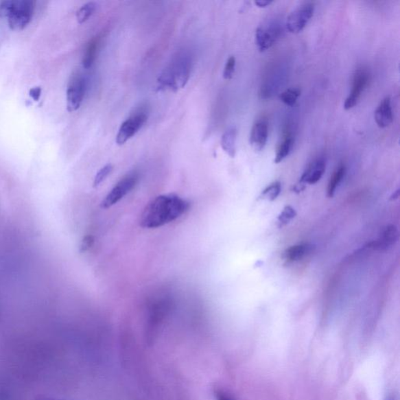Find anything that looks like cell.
Segmentation results:
<instances>
[{"label":"cell","instance_id":"obj_8","mask_svg":"<svg viewBox=\"0 0 400 400\" xmlns=\"http://www.w3.org/2000/svg\"><path fill=\"white\" fill-rule=\"evenodd\" d=\"M369 81L370 74L368 70L360 69L355 72L351 93L344 104L345 110H351L357 104L360 95L368 86Z\"/></svg>","mask_w":400,"mask_h":400},{"label":"cell","instance_id":"obj_13","mask_svg":"<svg viewBox=\"0 0 400 400\" xmlns=\"http://www.w3.org/2000/svg\"><path fill=\"white\" fill-rule=\"evenodd\" d=\"M398 239L397 228L394 225H388L382 231L379 239L371 242L370 246L375 250H386L395 244Z\"/></svg>","mask_w":400,"mask_h":400},{"label":"cell","instance_id":"obj_26","mask_svg":"<svg viewBox=\"0 0 400 400\" xmlns=\"http://www.w3.org/2000/svg\"><path fill=\"white\" fill-rule=\"evenodd\" d=\"M94 244V238L92 235H86V237H84L82 245H81V251L82 252H86L88 251L90 248L93 246Z\"/></svg>","mask_w":400,"mask_h":400},{"label":"cell","instance_id":"obj_20","mask_svg":"<svg viewBox=\"0 0 400 400\" xmlns=\"http://www.w3.org/2000/svg\"><path fill=\"white\" fill-rule=\"evenodd\" d=\"M301 94V91L298 89H288L280 95L279 98L285 105L294 106Z\"/></svg>","mask_w":400,"mask_h":400},{"label":"cell","instance_id":"obj_5","mask_svg":"<svg viewBox=\"0 0 400 400\" xmlns=\"http://www.w3.org/2000/svg\"><path fill=\"white\" fill-rule=\"evenodd\" d=\"M139 179V174L137 172H132L123 176L118 182L110 193L107 194L106 198L101 204V207L107 209L117 204L123 197L128 195L137 185Z\"/></svg>","mask_w":400,"mask_h":400},{"label":"cell","instance_id":"obj_15","mask_svg":"<svg viewBox=\"0 0 400 400\" xmlns=\"http://www.w3.org/2000/svg\"><path fill=\"white\" fill-rule=\"evenodd\" d=\"M309 250L307 244L292 246L284 252L283 258L288 262H296L302 260Z\"/></svg>","mask_w":400,"mask_h":400},{"label":"cell","instance_id":"obj_22","mask_svg":"<svg viewBox=\"0 0 400 400\" xmlns=\"http://www.w3.org/2000/svg\"><path fill=\"white\" fill-rule=\"evenodd\" d=\"M296 211L294 207L291 206L285 207L283 212L279 214L278 217V226L281 228L288 224L292 219L296 216Z\"/></svg>","mask_w":400,"mask_h":400},{"label":"cell","instance_id":"obj_4","mask_svg":"<svg viewBox=\"0 0 400 400\" xmlns=\"http://www.w3.org/2000/svg\"><path fill=\"white\" fill-rule=\"evenodd\" d=\"M86 92V80L82 73L76 71L71 76L67 89V108L75 112L80 108Z\"/></svg>","mask_w":400,"mask_h":400},{"label":"cell","instance_id":"obj_19","mask_svg":"<svg viewBox=\"0 0 400 400\" xmlns=\"http://www.w3.org/2000/svg\"><path fill=\"white\" fill-rule=\"evenodd\" d=\"M97 9V4L94 2H89L82 5L76 13V19L78 23L83 24L86 22L95 14Z\"/></svg>","mask_w":400,"mask_h":400},{"label":"cell","instance_id":"obj_18","mask_svg":"<svg viewBox=\"0 0 400 400\" xmlns=\"http://www.w3.org/2000/svg\"><path fill=\"white\" fill-rule=\"evenodd\" d=\"M345 174L346 167L343 165L338 167L333 174H332L328 187V196L329 198H332L334 196L337 187H339Z\"/></svg>","mask_w":400,"mask_h":400},{"label":"cell","instance_id":"obj_3","mask_svg":"<svg viewBox=\"0 0 400 400\" xmlns=\"http://www.w3.org/2000/svg\"><path fill=\"white\" fill-rule=\"evenodd\" d=\"M35 11V2L30 0H14L13 8L8 16V24L12 30H23L32 21Z\"/></svg>","mask_w":400,"mask_h":400},{"label":"cell","instance_id":"obj_24","mask_svg":"<svg viewBox=\"0 0 400 400\" xmlns=\"http://www.w3.org/2000/svg\"><path fill=\"white\" fill-rule=\"evenodd\" d=\"M236 60L234 56H230L225 64L223 76L224 80H229L233 77Z\"/></svg>","mask_w":400,"mask_h":400},{"label":"cell","instance_id":"obj_11","mask_svg":"<svg viewBox=\"0 0 400 400\" xmlns=\"http://www.w3.org/2000/svg\"><path fill=\"white\" fill-rule=\"evenodd\" d=\"M279 30L274 26L260 27L256 30V43L260 51H266L277 41Z\"/></svg>","mask_w":400,"mask_h":400},{"label":"cell","instance_id":"obj_29","mask_svg":"<svg viewBox=\"0 0 400 400\" xmlns=\"http://www.w3.org/2000/svg\"><path fill=\"white\" fill-rule=\"evenodd\" d=\"M272 3V1H268V0H257V1H255V4L258 5L259 8H266Z\"/></svg>","mask_w":400,"mask_h":400},{"label":"cell","instance_id":"obj_7","mask_svg":"<svg viewBox=\"0 0 400 400\" xmlns=\"http://www.w3.org/2000/svg\"><path fill=\"white\" fill-rule=\"evenodd\" d=\"M191 67L190 56L185 53L180 54L174 63L166 69L171 75L178 89H183L189 80Z\"/></svg>","mask_w":400,"mask_h":400},{"label":"cell","instance_id":"obj_6","mask_svg":"<svg viewBox=\"0 0 400 400\" xmlns=\"http://www.w3.org/2000/svg\"><path fill=\"white\" fill-rule=\"evenodd\" d=\"M314 12V5L313 3L307 2L298 5L287 19V30L291 33H300L311 21Z\"/></svg>","mask_w":400,"mask_h":400},{"label":"cell","instance_id":"obj_1","mask_svg":"<svg viewBox=\"0 0 400 400\" xmlns=\"http://www.w3.org/2000/svg\"><path fill=\"white\" fill-rule=\"evenodd\" d=\"M189 202L176 194L157 196L141 214L140 225L145 228H157L176 221L189 209Z\"/></svg>","mask_w":400,"mask_h":400},{"label":"cell","instance_id":"obj_28","mask_svg":"<svg viewBox=\"0 0 400 400\" xmlns=\"http://www.w3.org/2000/svg\"><path fill=\"white\" fill-rule=\"evenodd\" d=\"M215 397L217 400H234L232 397L228 396L227 393L220 390L215 392Z\"/></svg>","mask_w":400,"mask_h":400},{"label":"cell","instance_id":"obj_30","mask_svg":"<svg viewBox=\"0 0 400 400\" xmlns=\"http://www.w3.org/2000/svg\"><path fill=\"white\" fill-rule=\"evenodd\" d=\"M38 400H56V399L44 397V398L38 399Z\"/></svg>","mask_w":400,"mask_h":400},{"label":"cell","instance_id":"obj_16","mask_svg":"<svg viewBox=\"0 0 400 400\" xmlns=\"http://www.w3.org/2000/svg\"><path fill=\"white\" fill-rule=\"evenodd\" d=\"M294 138H292V134L287 132L284 135L283 142L279 144L277 149V153H276L274 159L275 163H281L289 156L292 145H294Z\"/></svg>","mask_w":400,"mask_h":400},{"label":"cell","instance_id":"obj_10","mask_svg":"<svg viewBox=\"0 0 400 400\" xmlns=\"http://www.w3.org/2000/svg\"><path fill=\"white\" fill-rule=\"evenodd\" d=\"M268 123L266 120H259L252 126L250 143L253 150L257 152L262 151L268 142Z\"/></svg>","mask_w":400,"mask_h":400},{"label":"cell","instance_id":"obj_9","mask_svg":"<svg viewBox=\"0 0 400 400\" xmlns=\"http://www.w3.org/2000/svg\"><path fill=\"white\" fill-rule=\"evenodd\" d=\"M326 163L323 158L314 161L302 174L297 185L306 188V185H314L318 183L325 172Z\"/></svg>","mask_w":400,"mask_h":400},{"label":"cell","instance_id":"obj_27","mask_svg":"<svg viewBox=\"0 0 400 400\" xmlns=\"http://www.w3.org/2000/svg\"><path fill=\"white\" fill-rule=\"evenodd\" d=\"M30 97L35 101H38L40 99L42 94L41 87L32 88L30 92Z\"/></svg>","mask_w":400,"mask_h":400},{"label":"cell","instance_id":"obj_14","mask_svg":"<svg viewBox=\"0 0 400 400\" xmlns=\"http://www.w3.org/2000/svg\"><path fill=\"white\" fill-rule=\"evenodd\" d=\"M236 139H237V129L235 127L228 128L222 137V148L231 157H235L236 154Z\"/></svg>","mask_w":400,"mask_h":400},{"label":"cell","instance_id":"obj_25","mask_svg":"<svg viewBox=\"0 0 400 400\" xmlns=\"http://www.w3.org/2000/svg\"><path fill=\"white\" fill-rule=\"evenodd\" d=\"M14 0L0 2V19L8 18L13 8Z\"/></svg>","mask_w":400,"mask_h":400},{"label":"cell","instance_id":"obj_2","mask_svg":"<svg viewBox=\"0 0 400 400\" xmlns=\"http://www.w3.org/2000/svg\"><path fill=\"white\" fill-rule=\"evenodd\" d=\"M148 119V110L146 106H141L122 123L118 131L116 143L123 145L140 130Z\"/></svg>","mask_w":400,"mask_h":400},{"label":"cell","instance_id":"obj_12","mask_svg":"<svg viewBox=\"0 0 400 400\" xmlns=\"http://www.w3.org/2000/svg\"><path fill=\"white\" fill-rule=\"evenodd\" d=\"M375 120L377 126L386 128L393 121V114L390 97H386L381 101L375 112Z\"/></svg>","mask_w":400,"mask_h":400},{"label":"cell","instance_id":"obj_17","mask_svg":"<svg viewBox=\"0 0 400 400\" xmlns=\"http://www.w3.org/2000/svg\"><path fill=\"white\" fill-rule=\"evenodd\" d=\"M98 46L99 39L97 38H93L92 40L88 43L82 60L84 69H89L93 66L95 60V56H97Z\"/></svg>","mask_w":400,"mask_h":400},{"label":"cell","instance_id":"obj_31","mask_svg":"<svg viewBox=\"0 0 400 400\" xmlns=\"http://www.w3.org/2000/svg\"><path fill=\"white\" fill-rule=\"evenodd\" d=\"M385 400H395V399L391 397H388L385 399Z\"/></svg>","mask_w":400,"mask_h":400},{"label":"cell","instance_id":"obj_23","mask_svg":"<svg viewBox=\"0 0 400 400\" xmlns=\"http://www.w3.org/2000/svg\"><path fill=\"white\" fill-rule=\"evenodd\" d=\"M114 170V167L112 165H107L100 170L95 176L93 183V187H97L99 185L105 181V179L110 176L111 172Z\"/></svg>","mask_w":400,"mask_h":400},{"label":"cell","instance_id":"obj_21","mask_svg":"<svg viewBox=\"0 0 400 400\" xmlns=\"http://www.w3.org/2000/svg\"><path fill=\"white\" fill-rule=\"evenodd\" d=\"M281 191V185L279 182H274L270 184L266 189L262 191L261 195V199L268 201H274L278 198Z\"/></svg>","mask_w":400,"mask_h":400}]
</instances>
